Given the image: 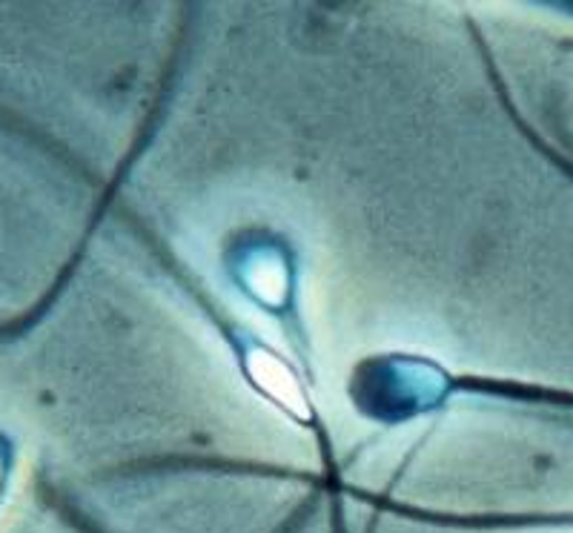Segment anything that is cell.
<instances>
[{"label":"cell","instance_id":"obj_1","mask_svg":"<svg viewBox=\"0 0 573 533\" xmlns=\"http://www.w3.org/2000/svg\"><path fill=\"white\" fill-rule=\"evenodd\" d=\"M230 344L235 347L241 370L247 376V382L253 384V391L270 398L272 405H279V410L295 416L302 424H310L313 407L307 402L304 384L295 379L284 358L262 347L255 339H244L241 333L230 335Z\"/></svg>","mask_w":573,"mask_h":533},{"label":"cell","instance_id":"obj_2","mask_svg":"<svg viewBox=\"0 0 573 533\" xmlns=\"http://www.w3.org/2000/svg\"><path fill=\"white\" fill-rule=\"evenodd\" d=\"M247 264L239 272H232L235 279L244 284L247 295L255 304H262L264 310L284 313V302L293 299V287H290V270H286L284 255L264 253L262 248H250Z\"/></svg>","mask_w":573,"mask_h":533}]
</instances>
